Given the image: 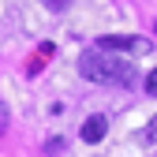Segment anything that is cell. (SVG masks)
I'll list each match as a JSON object with an SVG mask.
<instances>
[{
	"mask_svg": "<svg viewBox=\"0 0 157 157\" xmlns=\"http://www.w3.org/2000/svg\"><path fill=\"white\" fill-rule=\"evenodd\" d=\"M105 131H109V120H105V116H90V120L82 124V142H101Z\"/></svg>",
	"mask_w": 157,
	"mask_h": 157,
	"instance_id": "obj_3",
	"label": "cell"
},
{
	"mask_svg": "<svg viewBox=\"0 0 157 157\" xmlns=\"http://www.w3.org/2000/svg\"><path fill=\"white\" fill-rule=\"evenodd\" d=\"M78 75L90 78V82H101V86H135V82H139L135 64L124 60V56H116L112 49L82 52V56H78Z\"/></svg>",
	"mask_w": 157,
	"mask_h": 157,
	"instance_id": "obj_1",
	"label": "cell"
},
{
	"mask_svg": "<svg viewBox=\"0 0 157 157\" xmlns=\"http://www.w3.org/2000/svg\"><path fill=\"white\" fill-rule=\"evenodd\" d=\"M153 139H157V120H150V127H146V131H139V142H142V146H150Z\"/></svg>",
	"mask_w": 157,
	"mask_h": 157,
	"instance_id": "obj_4",
	"label": "cell"
},
{
	"mask_svg": "<svg viewBox=\"0 0 157 157\" xmlns=\"http://www.w3.org/2000/svg\"><path fill=\"white\" fill-rule=\"evenodd\" d=\"M4 131H8V105L0 101V135H4Z\"/></svg>",
	"mask_w": 157,
	"mask_h": 157,
	"instance_id": "obj_7",
	"label": "cell"
},
{
	"mask_svg": "<svg viewBox=\"0 0 157 157\" xmlns=\"http://www.w3.org/2000/svg\"><path fill=\"white\" fill-rule=\"evenodd\" d=\"M67 4H71V0H45V8H49V11H64Z\"/></svg>",
	"mask_w": 157,
	"mask_h": 157,
	"instance_id": "obj_6",
	"label": "cell"
},
{
	"mask_svg": "<svg viewBox=\"0 0 157 157\" xmlns=\"http://www.w3.org/2000/svg\"><path fill=\"white\" fill-rule=\"evenodd\" d=\"M146 94H153V97H157V67L146 75Z\"/></svg>",
	"mask_w": 157,
	"mask_h": 157,
	"instance_id": "obj_5",
	"label": "cell"
},
{
	"mask_svg": "<svg viewBox=\"0 0 157 157\" xmlns=\"http://www.w3.org/2000/svg\"><path fill=\"white\" fill-rule=\"evenodd\" d=\"M97 49H112V52H150L146 37H127V34H105L97 37Z\"/></svg>",
	"mask_w": 157,
	"mask_h": 157,
	"instance_id": "obj_2",
	"label": "cell"
}]
</instances>
